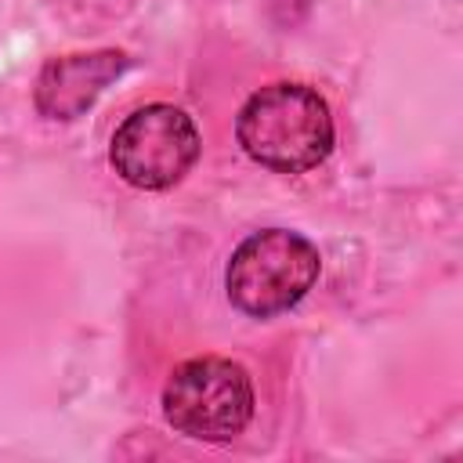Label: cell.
<instances>
[{"mask_svg":"<svg viewBox=\"0 0 463 463\" xmlns=\"http://www.w3.org/2000/svg\"><path fill=\"white\" fill-rule=\"evenodd\" d=\"M318 279V250L286 228H264L239 242L228 260V300L253 318L289 311Z\"/></svg>","mask_w":463,"mask_h":463,"instance_id":"obj_2","label":"cell"},{"mask_svg":"<svg viewBox=\"0 0 463 463\" xmlns=\"http://www.w3.org/2000/svg\"><path fill=\"white\" fill-rule=\"evenodd\" d=\"M235 137L250 159L279 174H304L333 152V116L304 83H268L239 109Z\"/></svg>","mask_w":463,"mask_h":463,"instance_id":"obj_1","label":"cell"},{"mask_svg":"<svg viewBox=\"0 0 463 463\" xmlns=\"http://www.w3.org/2000/svg\"><path fill=\"white\" fill-rule=\"evenodd\" d=\"M127 69L123 51L65 54L43 65L36 80V109L51 119H76L94 105V98Z\"/></svg>","mask_w":463,"mask_h":463,"instance_id":"obj_5","label":"cell"},{"mask_svg":"<svg viewBox=\"0 0 463 463\" xmlns=\"http://www.w3.org/2000/svg\"><path fill=\"white\" fill-rule=\"evenodd\" d=\"M166 423L195 441H232L253 416L250 373L232 358H192L163 387Z\"/></svg>","mask_w":463,"mask_h":463,"instance_id":"obj_3","label":"cell"},{"mask_svg":"<svg viewBox=\"0 0 463 463\" xmlns=\"http://www.w3.org/2000/svg\"><path fill=\"white\" fill-rule=\"evenodd\" d=\"M109 159L127 184L159 192L177 184L199 159V130L192 116L156 101L130 112L116 127Z\"/></svg>","mask_w":463,"mask_h":463,"instance_id":"obj_4","label":"cell"}]
</instances>
